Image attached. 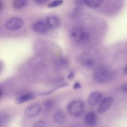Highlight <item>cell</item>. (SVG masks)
Instances as JSON below:
<instances>
[{
  "instance_id": "obj_24",
  "label": "cell",
  "mask_w": 127,
  "mask_h": 127,
  "mask_svg": "<svg viewBox=\"0 0 127 127\" xmlns=\"http://www.w3.org/2000/svg\"><path fill=\"white\" fill-rule=\"evenodd\" d=\"M81 88V85L78 82H75L74 83L73 86V89H80Z\"/></svg>"
},
{
  "instance_id": "obj_9",
  "label": "cell",
  "mask_w": 127,
  "mask_h": 127,
  "mask_svg": "<svg viewBox=\"0 0 127 127\" xmlns=\"http://www.w3.org/2000/svg\"><path fill=\"white\" fill-rule=\"evenodd\" d=\"M102 97V94L99 92H93L88 97V104L90 106H95L99 102Z\"/></svg>"
},
{
  "instance_id": "obj_25",
  "label": "cell",
  "mask_w": 127,
  "mask_h": 127,
  "mask_svg": "<svg viewBox=\"0 0 127 127\" xmlns=\"http://www.w3.org/2000/svg\"><path fill=\"white\" fill-rule=\"evenodd\" d=\"M73 78H74V73H73V71H71L70 73H69V74H68V79H69V80H72V79H73Z\"/></svg>"
},
{
  "instance_id": "obj_5",
  "label": "cell",
  "mask_w": 127,
  "mask_h": 127,
  "mask_svg": "<svg viewBox=\"0 0 127 127\" xmlns=\"http://www.w3.org/2000/svg\"><path fill=\"white\" fill-rule=\"evenodd\" d=\"M41 106L39 104H35L28 107L25 110V115L28 118H34L37 116L41 112Z\"/></svg>"
},
{
  "instance_id": "obj_21",
  "label": "cell",
  "mask_w": 127,
  "mask_h": 127,
  "mask_svg": "<svg viewBox=\"0 0 127 127\" xmlns=\"http://www.w3.org/2000/svg\"><path fill=\"white\" fill-rule=\"evenodd\" d=\"M73 2L77 7H83L85 4L84 0H73Z\"/></svg>"
},
{
  "instance_id": "obj_14",
  "label": "cell",
  "mask_w": 127,
  "mask_h": 127,
  "mask_svg": "<svg viewBox=\"0 0 127 127\" xmlns=\"http://www.w3.org/2000/svg\"><path fill=\"white\" fill-rule=\"evenodd\" d=\"M103 0H84L85 4L90 8H97L102 3Z\"/></svg>"
},
{
  "instance_id": "obj_1",
  "label": "cell",
  "mask_w": 127,
  "mask_h": 127,
  "mask_svg": "<svg viewBox=\"0 0 127 127\" xmlns=\"http://www.w3.org/2000/svg\"><path fill=\"white\" fill-rule=\"evenodd\" d=\"M70 38L77 43H85L90 38L89 33L84 27L80 26H73L69 32Z\"/></svg>"
},
{
  "instance_id": "obj_30",
  "label": "cell",
  "mask_w": 127,
  "mask_h": 127,
  "mask_svg": "<svg viewBox=\"0 0 127 127\" xmlns=\"http://www.w3.org/2000/svg\"><path fill=\"white\" fill-rule=\"evenodd\" d=\"M2 8V3L1 1H0V10H1V9Z\"/></svg>"
},
{
  "instance_id": "obj_17",
  "label": "cell",
  "mask_w": 127,
  "mask_h": 127,
  "mask_svg": "<svg viewBox=\"0 0 127 127\" xmlns=\"http://www.w3.org/2000/svg\"><path fill=\"white\" fill-rule=\"evenodd\" d=\"M63 2V0H55V1H52L51 3L47 5V7H49V8H54V7H58V6L62 5Z\"/></svg>"
},
{
  "instance_id": "obj_19",
  "label": "cell",
  "mask_w": 127,
  "mask_h": 127,
  "mask_svg": "<svg viewBox=\"0 0 127 127\" xmlns=\"http://www.w3.org/2000/svg\"><path fill=\"white\" fill-rule=\"evenodd\" d=\"M9 120V117L7 115H0V125L6 124Z\"/></svg>"
},
{
  "instance_id": "obj_12",
  "label": "cell",
  "mask_w": 127,
  "mask_h": 127,
  "mask_svg": "<svg viewBox=\"0 0 127 127\" xmlns=\"http://www.w3.org/2000/svg\"><path fill=\"white\" fill-rule=\"evenodd\" d=\"M46 23L49 28H57L59 26L60 21L58 17L56 16H49L46 19Z\"/></svg>"
},
{
  "instance_id": "obj_26",
  "label": "cell",
  "mask_w": 127,
  "mask_h": 127,
  "mask_svg": "<svg viewBox=\"0 0 127 127\" xmlns=\"http://www.w3.org/2000/svg\"><path fill=\"white\" fill-rule=\"evenodd\" d=\"M70 127H85L83 124H73V125H71Z\"/></svg>"
},
{
  "instance_id": "obj_15",
  "label": "cell",
  "mask_w": 127,
  "mask_h": 127,
  "mask_svg": "<svg viewBox=\"0 0 127 127\" xmlns=\"http://www.w3.org/2000/svg\"><path fill=\"white\" fill-rule=\"evenodd\" d=\"M13 7L16 9H21L26 7L27 4V0H13Z\"/></svg>"
},
{
  "instance_id": "obj_27",
  "label": "cell",
  "mask_w": 127,
  "mask_h": 127,
  "mask_svg": "<svg viewBox=\"0 0 127 127\" xmlns=\"http://www.w3.org/2000/svg\"><path fill=\"white\" fill-rule=\"evenodd\" d=\"M122 89L125 93H127V84H124L123 86L122 87Z\"/></svg>"
},
{
  "instance_id": "obj_29",
  "label": "cell",
  "mask_w": 127,
  "mask_h": 127,
  "mask_svg": "<svg viewBox=\"0 0 127 127\" xmlns=\"http://www.w3.org/2000/svg\"><path fill=\"white\" fill-rule=\"evenodd\" d=\"M124 72L126 73V74H127V66H125V68Z\"/></svg>"
},
{
  "instance_id": "obj_3",
  "label": "cell",
  "mask_w": 127,
  "mask_h": 127,
  "mask_svg": "<svg viewBox=\"0 0 127 127\" xmlns=\"http://www.w3.org/2000/svg\"><path fill=\"white\" fill-rule=\"evenodd\" d=\"M68 113L73 117H79L83 114L85 104L80 100H73L69 103L67 107Z\"/></svg>"
},
{
  "instance_id": "obj_16",
  "label": "cell",
  "mask_w": 127,
  "mask_h": 127,
  "mask_svg": "<svg viewBox=\"0 0 127 127\" xmlns=\"http://www.w3.org/2000/svg\"><path fill=\"white\" fill-rule=\"evenodd\" d=\"M83 12V7H77L75 6L71 13V16L72 18L77 19L80 17Z\"/></svg>"
},
{
  "instance_id": "obj_22",
  "label": "cell",
  "mask_w": 127,
  "mask_h": 127,
  "mask_svg": "<svg viewBox=\"0 0 127 127\" xmlns=\"http://www.w3.org/2000/svg\"><path fill=\"white\" fill-rule=\"evenodd\" d=\"M68 60H67L66 58H61V59L59 60V64H61V65H62V66H67L68 65Z\"/></svg>"
},
{
  "instance_id": "obj_4",
  "label": "cell",
  "mask_w": 127,
  "mask_h": 127,
  "mask_svg": "<svg viewBox=\"0 0 127 127\" xmlns=\"http://www.w3.org/2000/svg\"><path fill=\"white\" fill-rule=\"evenodd\" d=\"M23 25L24 21L22 19L18 17H14L6 22L5 27L9 31H16L21 28Z\"/></svg>"
},
{
  "instance_id": "obj_8",
  "label": "cell",
  "mask_w": 127,
  "mask_h": 127,
  "mask_svg": "<svg viewBox=\"0 0 127 127\" xmlns=\"http://www.w3.org/2000/svg\"><path fill=\"white\" fill-rule=\"evenodd\" d=\"M85 123L88 127H94L97 124V115L93 112H90L85 117Z\"/></svg>"
},
{
  "instance_id": "obj_7",
  "label": "cell",
  "mask_w": 127,
  "mask_h": 127,
  "mask_svg": "<svg viewBox=\"0 0 127 127\" xmlns=\"http://www.w3.org/2000/svg\"><path fill=\"white\" fill-rule=\"evenodd\" d=\"M113 102V99L111 97L105 98L98 107V111L99 113H104L110 109Z\"/></svg>"
},
{
  "instance_id": "obj_23",
  "label": "cell",
  "mask_w": 127,
  "mask_h": 127,
  "mask_svg": "<svg viewBox=\"0 0 127 127\" xmlns=\"http://www.w3.org/2000/svg\"><path fill=\"white\" fill-rule=\"evenodd\" d=\"M34 2H36V3L38 4H44L45 3H46V2L48 1V0H34Z\"/></svg>"
},
{
  "instance_id": "obj_11",
  "label": "cell",
  "mask_w": 127,
  "mask_h": 127,
  "mask_svg": "<svg viewBox=\"0 0 127 127\" xmlns=\"http://www.w3.org/2000/svg\"><path fill=\"white\" fill-rule=\"evenodd\" d=\"M36 97V95L34 93H26V94H23V95H21L16 100V102L18 104H23V103L27 102L30 101L31 100H33Z\"/></svg>"
},
{
  "instance_id": "obj_10",
  "label": "cell",
  "mask_w": 127,
  "mask_h": 127,
  "mask_svg": "<svg viewBox=\"0 0 127 127\" xmlns=\"http://www.w3.org/2000/svg\"><path fill=\"white\" fill-rule=\"evenodd\" d=\"M80 64L87 69H92L94 67L95 62L92 57L85 56L80 59Z\"/></svg>"
},
{
  "instance_id": "obj_18",
  "label": "cell",
  "mask_w": 127,
  "mask_h": 127,
  "mask_svg": "<svg viewBox=\"0 0 127 127\" xmlns=\"http://www.w3.org/2000/svg\"><path fill=\"white\" fill-rule=\"evenodd\" d=\"M54 104V101L51 99H49V100H47L46 102L44 103V108L46 110H49L50 109H51L53 107Z\"/></svg>"
},
{
  "instance_id": "obj_2",
  "label": "cell",
  "mask_w": 127,
  "mask_h": 127,
  "mask_svg": "<svg viewBox=\"0 0 127 127\" xmlns=\"http://www.w3.org/2000/svg\"><path fill=\"white\" fill-rule=\"evenodd\" d=\"M113 78V72L104 66L98 67L93 73V79L98 84H103L110 81Z\"/></svg>"
},
{
  "instance_id": "obj_20",
  "label": "cell",
  "mask_w": 127,
  "mask_h": 127,
  "mask_svg": "<svg viewBox=\"0 0 127 127\" xmlns=\"http://www.w3.org/2000/svg\"><path fill=\"white\" fill-rule=\"evenodd\" d=\"M47 127V124L44 120H39L37 121L34 124L33 127Z\"/></svg>"
},
{
  "instance_id": "obj_13",
  "label": "cell",
  "mask_w": 127,
  "mask_h": 127,
  "mask_svg": "<svg viewBox=\"0 0 127 127\" xmlns=\"http://www.w3.org/2000/svg\"><path fill=\"white\" fill-rule=\"evenodd\" d=\"M54 120L59 124H64L66 121L65 114L61 110H59L54 114Z\"/></svg>"
},
{
  "instance_id": "obj_6",
  "label": "cell",
  "mask_w": 127,
  "mask_h": 127,
  "mask_svg": "<svg viewBox=\"0 0 127 127\" xmlns=\"http://www.w3.org/2000/svg\"><path fill=\"white\" fill-rule=\"evenodd\" d=\"M49 26H47V23L44 21H39L35 22L32 26V29L36 32L38 33H46L49 31Z\"/></svg>"
},
{
  "instance_id": "obj_28",
  "label": "cell",
  "mask_w": 127,
  "mask_h": 127,
  "mask_svg": "<svg viewBox=\"0 0 127 127\" xmlns=\"http://www.w3.org/2000/svg\"><path fill=\"white\" fill-rule=\"evenodd\" d=\"M2 94H3V93H2V90H1V89H0V99H1V98L2 97Z\"/></svg>"
}]
</instances>
